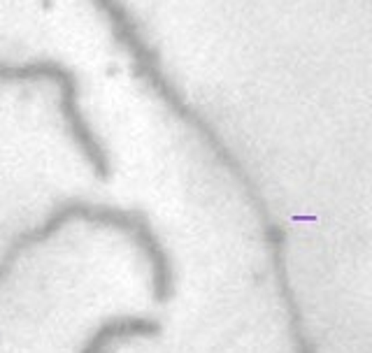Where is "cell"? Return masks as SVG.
Returning a JSON list of instances; mask_svg holds the SVG:
<instances>
[{
  "label": "cell",
  "instance_id": "1",
  "mask_svg": "<svg viewBox=\"0 0 372 353\" xmlns=\"http://www.w3.org/2000/svg\"><path fill=\"white\" fill-rule=\"evenodd\" d=\"M70 223H91L98 228H109L121 232L131 239L133 244L140 249L149 265V275H152V295L156 304H165L175 295V270H172V261L165 246L158 237V232L149 223V219L138 210H121V207L112 205H96L86 203V200H68V203L59 205L42 223L19 232L12 239V244L5 249L0 256V288L12 275L14 265L28 249L40 246L49 242L54 235L70 226Z\"/></svg>",
  "mask_w": 372,
  "mask_h": 353
},
{
  "label": "cell",
  "instance_id": "2",
  "mask_svg": "<svg viewBox=\"0 0 372 353\" xmlns=\"http://www.w3.org/2000/svg\"><path fill=\"white\" fill-rule=\"evenodd\" d=\"M91 5L107 19L109 30L119 44L124 47L126 54L133 63V70L136 75L145 82L149 88L154 91V95L158 100L168 107L172 114H175L179 121H184L191 131H196L203 138V142L208 144L212 154L217 156V160L221 165L231 172L237 181L249 184L251 176L247 174V170L240 165V160L235 158V154L226 147V142L221 140V135L217 133V128L212 126L208 119H205L200 112H198L191 102H188L184 95L179 93L177 84L168 77V72L163 68V59L154 44L147 42V37L142 35L140 23L136 21V17L131 14V10L126 7L121 0H91Z\"/></svg>",
  "mask_w": 372,
  "mask_h": 353
},
{
  "label": "cell",
  "instance_id": "3",
  "mask_svg": "<svg viewBox=\"0 0 372 353\" xmlns=\"http://www.w3.org/2000/svg\"><path fill=\"white\" fill-rule=\"evenodd\" d=\"M0 82L28 84V82H49L59 88V112L66 124L70 140L75 142L79 154L89 163L96 179L107 181L112 176V158L107 147L91 128L89 119L82 107V91L79 79L68 66L59 61H26V63H7L0 61Z\"/></svg>",
  "mask_w": 372,
  "mask_h": 353
},
{
  "label": "cell",
  "instance_id": "4",
  "mask_svg": "<svg viewBox=\"0 0 372 353\" xmlns=\"http://www.w3.org/2000/svg\"><path fill=\"white\" fill-rule=\"evenodd\" d=\"M163 325L149 316H114L100 323L77 353H112L109 349L128 340H154Z\"/></svg>",
  "mask_w": 372,
  "mask_h": 353
}]
</instances>
